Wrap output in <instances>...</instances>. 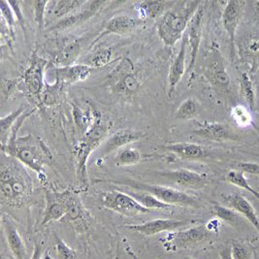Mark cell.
Returning <instances> with one entry per match:
<instances>
[{"label": "cell", "mask_w": 259, "mask_h": 259, "mask_svg": "<svg viewBox=\"0 0 259 259\" xmlns=\"http://www.w3.org/2000/svg\"><path fill=\"white\" fill-rule=\"evenodd\" d=\"M36 109L24 114L18 119L10 135L7 145L2 149V152L20 161L22 164L27 166L39 176H43L44 166L53 160V153H51L47 145L39 137L33 134L17 137L18 130L26 118L31 116Z\"/></svg>", "instance_id": "6da1fadb"}, {"label": "cell", "mask_w": 259, "mask_h": 259, "mask_svg": "<svg viewBox=\"0 0 259 259\" xmlns=\"http://www.w3.org/2000/svg\"><path fill=\"white\" fill-rule=\"evenodd\" d=\"M33 193V183L28 172L17 159L5 155L0 170V195L2 205L22 208Z\"/></svg>", "instance_id": "7a4b0ae2"}, {"label": "cell", "mask_w": 259, "mask_h": 259, "mask_svg": "<svg viewBox=\"0 0 259 259\" xmlns=\"http://www.w3.org/2000/svg\"><path fill=\"white\" fill-rule=\"evenodd\" d=\"M202 4V1H179L157 20V34L166 46L173 47L183 38Z\"/></svg>", "instance_id": "3957f363"}, {"label": "cell", "mask_w": 259, "mask_h": 259, "mask_svg": "<svg viewBox=\"0 0 259 259\" xmlns=\"http://www.w3.org/2000/svg\"><path fill=\"white\" fill-rule=\"evenodd\" d=\"M111 128L109 121L100 114L96 118L94 125L88 130L79 142L73 148V154L76 163L77 178L82 185H88L87 163L95 149H97L106 138L108 131Z\"/></svg>", "instance_id": "277c9868"}, {"label": "cell", "mask_w": 259, "mask_h": 259, "mask_svg": "<svg viewBox=\"0 0 259 259\" xmlns=\"http://www.w3.org/2000/svg\"><path fill=\"white\" fill-rule=\"evenodd\" d=\"M108 83L114 95L131 99L141 91L143 85L141 72L130 58L124 57L108 75Z\"/></svg>", "instance_id": "5b68a950"}, {"label": "cell", "mask_w": 259, "mask_h": 259, "mask_svg": "<svg viewBox=\"0 0 259 259\" xmlns=\"http://www.w3.org/2000/svg\"><path fill=\"white\" fill-rule=\"evenodd\" d=\"M203 73L217 94H229L231 80L227 71L226 60L219 46L214 43L205 56Z\"/></svg>", "instance_id": "8992f818"}, {"label": "cell", "mask_w": 259, "mask_h": 259, "mask_svg": "<svg viewBox=\"0 0 259 259\" xmlns=\"http://www.w3.org/2000/svg\"><path fill=\"white\" fill-rule=\"evenodd\" d=\"M212 231L207 224L191 227L186 230L172 231L158 239L167 252H177L178 250L196 247L211 239Z\"/></svg>", "instance_id": "52a82bcc"}, {"label": "cell", "mask_w": 259, "mask_h": 259, "mask_svg": "<svg viewBox=\"0 0 259 259\" xmlns=\"http://www.w3.org/2000/svg\"><path fill=\"white\" fill-rule=\"evenodd\" d=\"M47 66V59L39 57L35 51L32 54L29 66L25 69L22 76V82L20 84V87H24L23 90L26 93V95L32 99L38 106L46 85L44 75Z\"/></svg>", "instance_id": "ba28073f"}, {"label": "cell", "mask_w": 259, "mask_h": 259, "mask_svg": "<svg viewBox=\"0 0 259 259\" xmlns=\"http://www.w3.org/2000/svg\"><path fill=\"white\" fill-rule=\"evenodd\" d=\"M76 196L77 194L71 189H65L63 191L46 190V208L41 225L44 226L52 222H60L69 211Z\"/></svg>", "instance_id": "9c48e42d"}, {"label": "cell", "mask_w": 259, "mask_h": 259, "mask_svg": "<svg viewBox=\"0 0 259 259\" xmlns=\"http://www.w3.org/2000/svg\"><path fill=\"white\" fill-rule=\"evenodd\" d=\"M132 189L142 190L151 193L158 200L171 206H187V207H198L199 203L194 197L188 193L178 189L167 188L162 186L143 184V183H131L130 185Z\"/></svg>", "instance_id": "30bf717a"}, {"label": "cell", "mask_w": 259, "mask_h": 259, "mask_svg": "<svg viewBox=\"0 0 259 259\" xmlns=\"http://www.w3.org/2000/svg\"><path fill=\"white\" fill-rule=\"evenodd\" d=\"M102 205L107 209L125 217H135L137 214L152 212L151 210L143 207L139 202L126 192L118 190H112L104 193L102 197Z\"/></svg>", "instance_id": "8fae6325"}, {"label": "cell", "mask_w": 259, "mask_h": 259, "mask_svg": "<svg viewBox=\"0 0 259 259\" xmlns=\"http://www.w3.org/2000/svg\"><path fill=\"white\" fill-rule=\"evenodd\" d=\"M109 2L101 1V0L87 1V3L82 6V9L79 12L74 13L70 16L57 22L56 24L48 27V30L61 31V30L69 29L72 27L81 25L83 23L88 22L90 19H92L96 13L98 12L100 9H102L103 6H105Z\"/></svg>", "instance_id": "7c38bea8"}, {"label": "cell", "mask_w": 259, "mask_h": 259, "mask_svg": "<svg viewBox=\"0 0 259 259\" xmlns=\"http://www.w3.org/2000/svg\"><path fill=\"white\" fill-rule=\"evenodd\" d=\"M60 222L68 224L76 233L82 234L92 229L95 220L92 213L83 206L80 197L77 195L71 205L69 211Z\"/></svg>", "instance_id": "4fadbf2b"}, {"label": "cell", "mask_w": 259, "mask_h": 259, "mask_svg": "<svg viewBox=\"0 0 259 259\" xmlns=\"http://www.w3.org/2000/svg\"><path fill=\"white\" fill-rule=\"evenodd\" d=\"M246 4L247 2L243 0L228 1L222 15L223 26L229 37L232 50L235 48L236 31L242 21Z\"/></svg>", "instance_id": "5bb4252c"}, {"label": "cell", "mask_w": 259, "mask_h": 259, "mask_svg": "<svg viewBox=\"0 0 259 259\" xmlns=\"http://www.w3.org/2000/svg\"><path fill=\"white\" fill-rule=\"evenodd\" d=\"M203 19H204V8L199 7V9L196 11L193 18L191 19L189 23L188 29H187V35H188V41H189V64L187 72H191L195 66V62L197 59V56L199 53L201 40H202V34H203Z\"/></svg>", "instance_id": "9a60e30c"}, {"label": "cell", "mask_w": 259, "mask_h": 259, "mask_svg": "<svg viewBox=\"0 0 259 259\" xmlns=\"http://www.w3.org/2000/svg\"><path fill=\"white\" fill-rule=\"evenodd\" d=\"M188 222L181 220H171V219H157L150 221L141 224L127 225L126 228L131 231L140 233L145 236H153L162 232H172L178 228L185 226Z\"/></svg>", "instance_id": "2e32d148"}, {"label": "cell", "mask_w": 259, "mask_h": 259, "mask_svg": "<svg viewBox=\"0 0 259 259\" xmlns=\"http://www.w3.org/2000/svg\"><path fill=\"white\" fill-rule=\"evenodd\" d=\"M87 3L84 0H59L49 1L46 12V27L50 24H56L60 20L70 16L82 9Z\"/></svg>", "instance_id": "e0dca14e"}, {"label": "cell", "mask_w": 259, "mask_h": 259, "mask_svg": "<svg viewBox=\"0 0 259 259\" xmlns=\"http://www.w3.org/2000/svg\"><path fill=\"white\" fill-rule=\"evenodd\" d=\"M160 175L186 189H201L208 184V178L206 175L188 169H177L160 173Z\"/></svg>", "instance_id": "ac0fdd59"}, {"label": "cell", "mask_w": 259, "mask_h": 259, "mask_svg": "<svg viewBox=\"0 0 259 259\" xmlns=\"http://www.w3.org/2000/svg\"><path fill=\"white\" fill-rule=\"evenodd\" d=\"M140 24H141L140 21L130 16L114 17L107 23L104 28L99 33V35L95 37V40L92 42L90 46L91 47L95 46L96 43H98L105 36L111 35V34L124 35L126 33H130V31L135 29Z\"/></svg>", "instance_id": "d6986e66"}, {"label": "cell", "mask_w": 259, "mask_h": 259, "mask_svg": "<svg viewBox=\"0 0 259 259\" xmlns=\"http://www.w3.org/2000/svg\"><path fill=\"white\" fill-rule=\"evenodd\" d=\"M189 41L187 32L182 38L181 48L179 50L177 56L173 60L169 74H168V95L171 96L177 88L178 83L182 80L183 76L186 73V57H187V47Z\"/></svg>", "instance_id": "ffe728a7"}, {"label": "cell", "mask_w": 259, "mask_h": 259, "mask_svg": "<svg viewBox=\"0 0 259 259\" xmlns=\"http://www.w3.org/2000/svg\"><path fill=\"white\" fill-rule=\"evenodd\" d=\"M223 201L226 207L244 215L259 233V217L252 205L245 196L240 193H233L223 196Z\"/></svg>", "instance_id": "44dd1931"}, {"label": "cell", "mask_w": 259, "mask_h": 259, "mask_svg": "<svg viewBox=\"0 0 259 259\" xmlns=\"http://www.w3.org/2000/svg\"><path fill=\"white\" fill-rule=\"evenodd\" d=\"M2 224L8 247L10 248L14 258L27 259V251L24 239L20 234L17 226H15L14 223L7 215H3Z\"/></svg>", "instance_id": "7402d4cb"}, {"label": "cell", "mask_w": 259, "mask_h": 259, "mask_svg": "<svg viewBox=\"0 0 259 259\" xmlns=\"http://www.w3.org/2000/svg\"><path fill=\"white\" fill-rule=\"evenodd\" d=\"M144 136H145V133L143 131L130 130H118L114 134H112L109 138H107L106 141L103 145L102 153L103 155H106L108 153H113L118 149H120L121 147H124L134 142L139 141Z\"/></svg>", "instance_id": "603a6c76"}, {"label": "cell", "mask_w": 259, "mask_h": 259, "mask_svg": "<svg viewBox=\"0 0 259 259\" xmlns=\"http://www.w3.org/2000/svg\"><path fill=\"white\" fill-rule=\"evenodd\" d=\"M161 148L183 159H201L209 156V152L205 148L200 145L188 142L172 143L162 146Z\"/></svg>", "instance_id": "cb8c5ba5"}, {"label": "cell", "mask_w": 259, "mask_h": 259, "mask_svg": "<svg viewBox=\"0 0 259 259\" xmlns=\"http://www.w3.org/2000/svg\"><path fill=\"white\" fill-rule=\"evenodd\" d=\"M93 68L90 66L79 63L64 67L56 68V79L59 80L63 84H69L75 82L85 81L92 74Z\"/></svg>", "instance_id": "d4e9b609"}, {"label": "cell", "mask_w": 259, "mask_h": 259, "mask_svg": "<svg viewBox=\"0 0 259 259\" xmlns=\"http://www.w3.org/2000/svg\"><path fill=\"white\" fill-rule=\"evenodd\" d=\"M100 114L101 113L93 106L81 108L74 103L72 104L73 119L82 136L94 125Z\"/></svg>", "instance_id": "484cf974"}, {"label": "cell", "mask_w": 259, "mask_h": 259, "mask_svg": "<svg viewBox=\"0 0 259 259\" xmlns=\"http://www.w3.org/2000/svg\"><path fill=\"white\" fill-rule=\"evenodd\" d=\"M84 42L82 39H76L66 44L53 59L54 63L59 67H64L73 65V63L79 58L82 53Z\"/></svg>", "instance_id": "4316f807"}, {"label": "cell", "mask_w": 259, "mask_h": 259, "mask_svg": "<svg viewBox=\"0 0 259 259\" xmlns=\"http://www.w3.org/2000/svg\"><path fill=\"white\" fill-rule=\"evenodd\" d=\"M193 134L212 141H223L231 137L228 127L220 122H205L194 130Z\"/></svg>", "instance_id": "83f0119b"}, {"label": "cell", "mask_w": 259, "mask_h": 259, "mask_svg": "<svg viewBox=\"0 0 259 259\" xmlns=\"http://www.w3.org/2000/svg\"><path fill=\"white\" fill-rule=\"evenodd\" d=\"M177 1H155V0H147L138 3L137 7L142 15L148 17L149 19H159L165 13L170 10Z\"/></svg>", "instance_id": "f1b7e54d"}, {"label": "cell", "mask_w": 259, "mask_h": 259, "mask_svg": "<svg viewBox=\"0 0 259 259\" xmlns=\"http://www.w3.org/2000/svg\"><path fill=\"white\" fill-rule=\"evenodd\" d=\"M24 112H25V109L24 106L19 107L18 109H16V111L0 118V141H1L2 149L9 141L13 128L16 124L15 122H17L18 119L24 115Z\"/></svg>", "instance_id": "f546056e"}, {"label": "cell", "mask_w": 259, "mask_h": 259, "mask_svg": "<svg viewBox=\"0 0 259 259\" xmlns=\"http://www.w3.org/2000/svg\"><path fill=\"white\" fill-rule=\"evenodd\" d=\"M126 193L130 194V196H132L137 202H139L143 207H145L151 211H153V210H169V209L173 208V206L165 204L163 202L158 200L151 193L146 192V191L135 189L132 191H128Z\"/></svg>", "instance_id": "4dcf8cb0"}, {"label": "cell", "mask_w": 259, "mask_h": 259, "mask_svg": "<svg viewBox=\"0 0 259 259\" xmlns=\"http://www.w3.org/2000/svg\"><path fill=\"white\" fill-rule=\"evenodd\" d=\"M239 84H240V94L242 95V97L247 102L249 109L251 111H254L256 108V95H255L254 85L247 72L242 73L239 80Z\"/></svg>", "instance_id": "1f68e13d"}, {"label": "cell", "mask_w": 259, "mask_h": 259, "mask_svg": "<svg viewBox=\"0 0 259 259\" xmlns=\"http://www.w3.org/2000/svg\"><path fill=\"white\" fill-rule=\"evenodd\" d=\"M200 110L199 102L195 98L189 97L178 107L174 116L177 119H182V120L191 119L199 115Z\"/></svg>", "instance_id": "d6a6232c"}, {"label": "cell", "mask_w": 259, "mask_h": 259, "mask_svg": "<svg viewBox=\"0 0 259 259\" xmlns=\"http://www.w3.org/2000/svg\"><path fill=\"white\" fill-rule=\"evenodd\" d=\"M63 85L64 84L58 79H56L54 84H46L40 98L39 106H52L57 104Z\"/></svg>", "instance_id": "836d02e7"}, {"label": "cell", "mask_w": 259, "mask_h": 259, "mask_svg": "<svg viewBox=\"0 0 259 259\" xmlns=\"http://www.w3.org/2000/svg\"><path fill=\"white\" fill-rule=\"evenodd\" d=\"M112 56H113V52L110 48H100L88 58L85 65L90 66L93 69L103 67L110 62Z\"/></svg>", "instance_id": "e575fe53"}, {"label": "cell", "mask_w": 259, "mask_h": 259, "mask_svg": "<svg viewBox=\"0 0 259 259\" xmlns=\"http://www.w3.org/2000/svg\"><path fill=\"white\" fill-rule=\"evenodd\" d=\"M143 154L138 150L126 148L118 151L115 156V162L118 166H130L139 163L142 160Z\"/></svg>", "instance_id": "d590c367"}, {"label": "cell", "mask_w": 259, "mask_h": 259, "mask_svg": "<svg viewBox=\"0 0 259 259\" xmlns=\"http://www.w3.org/2000/svg\"><path fill=\"white\" fill-rule=\"evenodd\" d=\"M225 179H226V181H227L228 183H230L231 185L247 190V191H248L249 193H251L254 197H256L259 200L258 191H256L255 189H253L251 188V186L249 185L247 178L245 177V175H244L242 172H240V171H238V170H231V171H229V172L227 173Z\"/></svg>", "instance_id": "8d00e7d4"}, {"label": "cell", "mask_w": 259, "mask_h": 259, "mask_svg": "<svg viewBox=\"0 0 259 259\" xmlns=\"http://www.w3.org/2000/svg\"><path fill=\"white\" fill-rule=\"evenodd\" d=\"M212 210L213 214L219 220L224 221L227 224H236L239 222L238 212L226 206L220 205V204H213Z\"/></svg>", "instance_id": "74e56055"}, {"label": "cell", "mask_w": 259, "mask_h": 259, "mask_svg": "<svg viewBox=\"0 0 259 259\" xmlns=\"http://www.w3.org/2000/svg\"><path fill=\"white\" fill-rule=\"evenodd\" d=\"M56 239V252L58 259H77L78 253L77 251L69 247L57 233H54Z\"/></svg>", "instance_id": "f35d334b"}, {"label": "cell", "mask_w": 259, "mask_h": 259, "mask_svg": "<svg viewBox=\"0 0 259 259\" xmlns=\"http://www.w3.org/2000/svg\"><path fill=\"white\" fill-rule=\"evenodd\" d=\"M0 11H1V21L4 22V24L7 25V27L10 29L12 35L15 36L14 26L17 22V19L15 17V14L13 12L12 8L8 1L1 0L0 1Z\"/></svg>", "instance_id": "ab89813d"}, {"label": "cell", "mask_w": 259, "mask_h": 259, "mask_svg": "<svg viewBox=\"0 0 259 259\" xmlns=\"http://www.w3.org/2000/svg\"><path fill=\"white\" fill-rule=\"evenodd\" d=\"M48 2L49 1H33L31 2L33 6L34 20L39 28L43 29L46 27V12H47Z\"/></svg>", "instance_id": "60d3db41"}, {"label": "cell", "mask_w": 259, "mask_h": 259, "mask_svg": "<svg viewBox=\"0 0 259 259\" xmlns=\"http://www.w3.org/2000/svg\"><path fill=\"white\" fill-rule=\"evenodd\" d=\"M232 118L241 127L248 126L251 123L250 113L243 105H237L232 109Z\"/></svg>", "instance_id": "b9f144b4"}, {"label": "cell", "mask_w": 259, "mask_h": 259, "mask_svg": "<svg viewBox=\"0 0 259 259\" xmlns=\"http://www.w3.org/2000/svg\"><path fill=\"white\" fill-rule=\"evenodd\" d=\"M21 82L18 79H13V80H2V85H1V99H2V104L6 102L10 95H13V93L20 88Z\"/></svg>", "instance_id": "7bdbcfd3"}, {"label": "cell", "mask_w": 259, "mask_h": 259, "mask_svg": "<svg viewBox=\"0 0 259 259\" xmlns=\"http://www.w3.org/2000/svg\"><path fill=\"white\" fill-rule=\"evenodd\" d=\"M246 56L251 59H256L259 57V36L251 37L248 39L245 46Z\"/></svg>", "instance_id": "ee69618b"}, {"label": "cell", "mask_w": 259, "mask_h": 259, "mask_svg": "<svg viewBox=\"0 0 259 259\" xmlns=\"http://www.w3.org/2000/svg\"><path fill=\"white\" fill-rule=\"evenodd\" d=\"M231 255L233 259H250V252L242 244H234L231 247Z\"/></svg>", "instance_id": "f6af8a7d"}, {"label": "cell", "mask_w": 259, "mask_h": 259, "mask_svg": "<svg viewBox=\"0 0 259 259\" xmlns=\"http://www.w3.org/2000/svg\"><path fill=\"white\" fill-rule=\"evenodd\" d=\"M11 8H12L13 12L15 14V17L17 19V22H19V24H21L23 30H24V34L26 32L25 29V22H24V14L22 12V9L20 7L21 2L19 1H8Z\"/></svg>", "instance_id": "bcb514c9"}, {"label": "cell", "mask_w": 259, "mask_h": 259, "mask_svg": "<svg viewBox=\"0 0 259 259\" xmlns=\"http://www.w3.org/2000/svg\"><path fill=\"white\" fill-rule=\"evenodd\" d=\"M238 171L243 174L247 173L250 175H259V164L255 162H241L238 164Z\"/></svg>", "instance_id": "7dc6e473"}, {"label": "cell", "mask_w": 259, "mask_h": 259, "mask_svg": "<svg viewBox=\"0 0 259 259\" xmlns=\"http://www.w3.org/2000/svg\"><path fill=\"white\" fill-rule=\"evenodd\" d=\"M43 252H44V246L42 243L35 242L34 243V248H33V252L31 255L30 259H42L43 256Z\"/></svg>", "instance_id": "c3c4849f"}, {"label": "cell", "mask_w": 259, "mask_h": 259, "mask_svg": "<svg viewBox=\"0 0 259 259\" xmlns=\"http://www.w3.org/2000/svg\"><path fill=\"white\" fill-rule=\"evenodd\" d=\"M220 258L221 259H233L231 255V248L230 249H224L220 253Z\"/></svg>", "instance_id": "681fc988"}, {"label": "cell", "mask_w": 259, "mask_h": 259, "mask_svg": "<svg viewBox=\"0 0 259 259\" xmlns=\"http://www.w3.org/2000/svg\"><path fill=\"white\" fill-rule=\"evenodd\" d=\"M182 259H193L192 257H190V256H185V257H183Z\"/></svg>", "instance_id": "f907efd6"}]
</instances>
